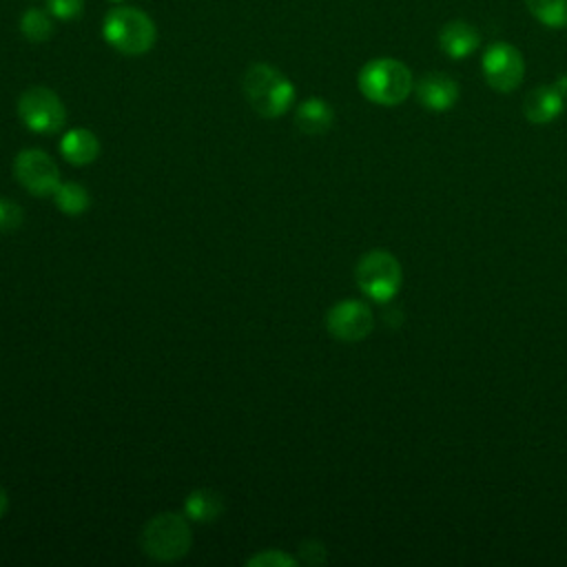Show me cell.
I'll use <instances>...</instances> for the list:
<instances>
[{"label":"cell","mask_w":567,"mask_h":567,"mask_svg":"<svg viewBox=\"0 0 567 567\" xmlns=\"http://www.w3.org/2000/svg\"><path fill=\"white\" fill-rule=\"evenodd\" d=\"M295 122H297L299 131L306 135H323L326 131L332 128L334 111L326 100L308 97L297 106Z\"/></svg>","instance_id":"5bb4252c"},{"label":"cell","mask_w":567,"mask_h":567,"mask_svg":"<svg viewBox=\"0 0 567 567\" xmlns=\"http://www.w3.org/2000/svg\"><path fill=\"white\" fill-rule=\"evenodd\" d=\"M481 71L485 82L498 91L509 93L520 86L525 75V60L520 51L509 42H494L485 49L481 60Z\"/></svg>","instance_id":"52a82bcc"},{"label":"cell","mask_w":567,"mask_h":567,"mask_svg":"<svg viewBox=\"0 0 567 567\" xmlns=\"http://www.w3.org/2000/svg\"><path fill=\"white\" fill-rule=\"evenodd\" d=\"M24 213L22 206L13 199L0 197V233H13L22 226Z\"/></svg>","instance_id":"ffe728a7"},{"label":"cell","mask_w":567,"mask_h":567,"mask_svg":"<svg viewBox=\"0 0 567 567\" xmlns=\"http://www.w3.org/2000/svg\"><path fill=\"white\" fill-rule=\"evenodd\" d=\"M244 93L261 117H281L295 102L292 82L272 64L255 62L244 73Z\"/></svg>","instance_id":"7a4b0ae2"},{"label":"cell","mask_w":567,"mask_h":567,"mask_svg":"<svg viewBox=\"0 0 567 567\" xmlns=\"http://www.w3.org/2000/svg\"><path fill=\"white\" fill-rule=\"evenodd\" d=\"M354 279L359 290L379 303L394 299L401 288L403 270L399 259L388 250H370L365 252L354 268Z\"/></svg>","instance_id":"5b68a950"},{"label":"cell","mask_w":567,"mask_h":567,"mask_svg":"<svg viewBox=\"0 0 567 567\" xmlns=\"http://www.w3.org/2000/svg\"><path fill=\"white\" fill-rule=\"evenodd\" d=\"M414 91H416V100L421 102V106H425L427 111H434V113L450 111L456 104L458 93H461L456 80L445 73H439V71L425 73L416 82Z\"/></svg>","instance_id":"30bf717a"},{"label":"cell","mask_w":567,"mask_h":567,"mask_svg":"<svg viewBox=\"0 0 567 567\" xmlns=\"http://www.w3.org/2000/svg\"><path fill=\"white\" fill-rule=\"evenodd\" d=\"M565 104V93L560 86L554 84H540L532 89L525 100H523V115L532 124H549L556 120L563 111Z\"/></svg>","instance_id":"8fae6325"},{"label":"cell","mask_w":567,"mask_h":567,"mask_svg":"<svg viewBox=\"0 0 567 567\" xmlns=\"http://www.w3.org/2000/svg\"><path fill=\"white\" fill-rule=\"evenodd\" d=\"M18 115L22 124L40 135H53L62 131L66 122V109L55 91L47 86H29L18 97Z\"/></svg>","instance_id":"8992f818"},{"label":"cell","mask_w":567,"mask_h":567,"mask_svg":"<svg viewBox=\"0 0 567 567\" xmlns=\"http://www.w3.org/2000/svg\"><path fill=\"white\" fill-rule=\"evenodd\" d=\"M357 84L361 95L379 106H396L414 89L412 71L396 58H374L365 62Z\"/></svg>","instance_id":"6da1fadb"},{"label":"cell","mask_w":567,"mask_h":567,"mask_svg":"<svg viewBox=\"0 0 567 567\" xmlns=\"http://www.w3.org/2000/svg\"><path fill=\"white\" fill-rule=\"evenodd\" d=\"M224 512V498L219 492L210 489V487H199L195 492H190L184 501V514L186 518L195 520V523H210L217 520Z\"/></svg>","instance_id":"9a60e30c"},{"label":"cell","mask_w":567,"mask_h":567,"mask_svg":"<svg viewBox=\"0 0 567 567\" xmlns=\"http://www.w3.org/2000/svg\"><path fill=\"white\" fill-rule=\"evenodd\" d=\"M481 44V33L465 20H452L439 31V47L452 60L472 55Z\"/></svg>","instance_id":"7c38bea8"},{"label":"cell","mask_w":567,"mask_h":567,"mask_svg":"<svg viewBox=\"0 0 567 567\" xmlns=\"http://www.w3.org/2000/svg\"><path fill=\"white\" fill-rule=\"evenodd\" d=\"M62 157L73 166H86L100 155V140L89 128H71L60 142Z\"/></svg>","instance_id":"4fadbf2b"},{"label":"cell","mask_w":567,"mask_h":567,"mask_svg":"<svg viewBox=\"0 0 567 567\" xmlns=\"http://www.w3.org/2000/svg\"><path fill=\"white\" fill-rule=\"evenodd\" d=\"M102 35L109 47L124 55H142L157 40L155 22L148 13L135 7H113L102 22Z\"/></svg>","instance_id":"3957f363"},{"label":"cell","mask_w":567,"mask_h":567,"mask_svg":"<svg viewBox=\"0 0 567 567\" xmlns=\"http://www.w3.org/2000/svg\"><path fill=\"white\" fill-rule=\"evenodd\" d=\"M326 328L339 341H363L374 328L372 308L361 299H343L328 310Z\"/></svg>","instance_id":"9c48e42d"},{"label":"cell","mask_w":567,"mask_h":567,"mask_svg":"<svg viewBox=\"0 0 567 567\" xmlns=\"http://www.w3.org/2000/svg\"><path fill=\"white\" fill-rule=\"evenodd\" d=\"M7 507H9V494H7V492L0 487V518L4 516Z\"/></svg>","instance_id":"603a6c76"},{"label":"cell","mask_w":567,"mask_h":567,"mask_svg":"<svg viewBox=\"0 0 567 567\" xmlns=\"http://www.w3.org/2000/svg\"><path fill=\"white\" fill-rule=\"evenodd\" d=\"M527 11L545 27H567V0H525Z\"/></svg>","instance_id":"ac0fdd59"},{"label":"cell","mask_w":567,"mask_h":567,"mask_svg":"<svg viewBox=\"0 0 567 567\" xmlns=\"http://www.w3.org/2000/svg\"><path fill=\"white\" fill-rule=\"evenodd\" d=\"M20 33L29 42H47L53 35V16L47 9L31 7L20 16Z\"/></svg>","instance_id":"e0dca14e"},{"label":"cell","mask_w":567,"mask_h":567,"mask_svg":"<svg viewBox=\"0 0 567 567\" xmlns=\"http://www.w3.org/2000/svg\"><path fill=\"white\" fill-rule=\"evenodd\" d=\"M140 543L148 558L159 563H173L188 554L193 536L182 514L162 512L144 525Z\"/></svg>","instance_id":"277c9868"},{"label":"cell","mask_w":567,"mask_h":567,"mask_svg":"<svg viewBox=\"0 0 567 567\" xmlns=\"http://www.w3.org/2000/svg\"><path fill=\"white\" fill-rule=\"evenodd\" d=\"M297 558L281 549H264L246 560V567H295Z\"/></svg>","instance_id":"d6986e66"},{"label":"cell","mask_w":567,"mask_h":567,"mask_svg":"<svg viewBox=\"0 0 567 567\" xmlns=\"http://www.w3.org/2000/svg\"><path fill=\"white\" fill-rule=\"evenodd\" d=\"M299 558L306 565H321L326 560V547L319 540H303L299 547Z\"/></svg>","instance_id":"7402d4cb"},{"label":"cell","mask_w":567,"mask_h":567,"mask_svg":"<svg viewBox=\"0 0 567 567\" xmlns=\"http://www.w3.org/2000/svg\"><path fill=\"white\" fill-rule=\"evenodd\" d=\"M44 7L58 20H75L84 11V0H44Z\"/></svg>","instance_id":"44dd1931"},{"label":"cell","mask_w":567,"mask_h":567,"mask_svg":"<svg viewBox=\"0 0 567 567\" xmlns=\"http://www.w3.org/2000/svg\"><path fill=\"white\" fill-rule=\"evenodd\" d=\"M55 208L69 217H78L89 210L91 193L78 182H62L53 193Z\"/></svg>","instance_id":"2e32d148"},{"label":"cell","mask_w":567,"mask_h":567,"mask_svg":"<svg viewBox=\"0 0 567 567\" xmlns=\"http://www.w3.org/2000/svg\"><path fill=\"white\" fill-rule=\"evenodd\" d=\"M13 175L18 184L35 197L53 195L60 182V168L49 153L40 148H24L13 159Z\"/></svg>","instance_id":"ba28073f"},{"label":"cell","mask_w":567,"mask_h":567,"mask_svg":"<svg viewBox=\"0 0 567 567\" xmlns=\"http://www.w3.org/2000/svg\"><path fill=\"white\" fill-rule=\"evenodd\" d=\"M111 2H124V0H111Z\"/></svg>","instance_id":"cb8c5ba5"}]
</instances>
